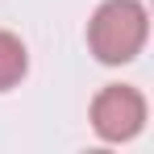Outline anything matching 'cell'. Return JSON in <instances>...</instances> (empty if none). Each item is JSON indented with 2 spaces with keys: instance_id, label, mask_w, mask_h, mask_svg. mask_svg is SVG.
I'll return each mask as SVG.
<instances>
[{
  "instance_id": "obj_3",
  "label": "cell",
  "mask_w": 154,
  "mask_h": 154,
  "mask_svg": "<svg viewBox=\"0 0 154 154\" xmlns=\"http://www.w3.org/2000/svg\"><path fill=\"white\" fill-rule=\"evenodd\" d=\"M25 67H29V58H25L21 38H17V33H8V29H0V92L17 88L21 75H25Z\"/></svg>"
},
{
  "instance_id": "obj_2",
  "label": "cell",
  "mask_w": 154,
  "mask_h": 154,
  "mask_svg": "<svg viewBox=\"0 0 154 154\" xmlns=\"http://www.w3.org/2000/svg\"><path fill=\"white\" fill-rule=\"evenodd\" d=\"M146 121V100L129 83H108L92 100V129L104 142H129Z\"/></svg>"
},
{
  "instance_id": "obj_1",
  "label": "cell",
  "mask_w": 154,
  "mask_h": 154,
  "mask_svg": "<svg viewBox=\"0 0 154 154\" xmlns=\"http://www.w3.org/2000/svg\"><path fill=\"white\" fill-rule=\"evenodd\" d=\"M150 17L142 0H104L88 21V46L100 63H129L146 46Z\"/></svg>"
}]
</instances>
